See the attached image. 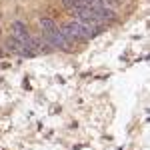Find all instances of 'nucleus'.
I'll return each mask as SVG.
<instances>
[{
  "mask_svg": "<svg viewBox=\"0 0 150 150\" xmlns=\"http://www.w3.org/2000/svg\"><path fill=\"white\" fill-rule=\"evenodd\" d=\"M10 30H12V38H16L18 42H28L30 40V32H28V26L22 22V20H14L10 26Z\"/></svg>",
  "mask_w": 150,
  "mask_h": 150,
  "instance_id": "nucleus-3",
  "label": "nucleus"
},
{
  "mask_svg": "<svg viewBox=\"0 0 150 150\" xmlns=\"http://www.w3.org/2000/svg\"><path fill=\"white\" fill-rule=\"evenodd\" d=\"M38 24H40V28H42V36H44V40H46V44H50L52 48L66 50V52L72 50V48H70L72 44L64 38V34H62L60 28H58V24L54 22L50 16H40V18H38Z\"/></svg>",
  "mask_w": 150,
  "mask_h": 150,
  "instance_id": "nucleus-1",
  "label": "nucleus"
},
{
  "mask_svg": "<svg viewBox=\"0 0 150 150\" xmlns=\"http://www.w3.org/2000/svg\"><path fill=\"white\" fill-rule=\"evenodd\" d=\"M60 32L64 34V38L68 40L70 44H74V42H86L84 36H82V28H80L78 20H68L64 26H60Z\"/></svg>",
  "mask_w": 150,
  "mask_h": 150,
  "instance_id": "nucleus-2",
  "label": "nucleus"
},
{
  "mask_svg": "<svg viewBox=\"0 0 150 150\" xmlns=\"http://www.w3.org/2000/svg\"><path fill=\"white\" fill-rule=\"evenodd\" d=\"M0 34H2V28H0Z\"/></svg>",
  "mask_w": 150,
  "mask_h": 150,
  "instance_id": "nucleus-4",
  "label": "nucleus"
}]
</instances>
